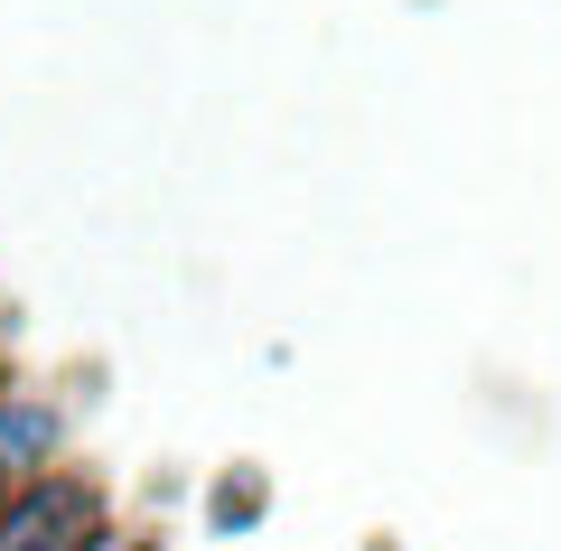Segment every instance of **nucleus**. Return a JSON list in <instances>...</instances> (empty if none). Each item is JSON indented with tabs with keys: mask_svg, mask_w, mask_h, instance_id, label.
Returning a JSON list of instances; mask_svg holds the SVG:
<instances>
[{
	"mask_svg": "<svg viewBox=\"0 0 561 551\" xmlns=\"http://www.w3.org/2000/svg\"><path fill=\"white\" fill-rule=\"evenodd\" d=\"M103 532V495L84 477H28L0 495V551H84Z\"/></svg>",
	"mask_w": 561,
	"mask_h": 551,
	"instance_id": "1",
	"label": "nucleus"
},
{
	"mask_svg": "<svg viewBox=\"0 0 561 551\" xmlns=\"http://www.w3.org/2000/svg\"><path fill=\"white\" fill-rule=\"evenodd\" d=\"M57 439H66L57 402H47V393H20V383H10V393H0V495L28 486V477H47Z\"/></svg>",
	"mask_w": 561,
	"mask_h": 551,
	"instance_id": "2",
	"label": "nucleus"
},
{
	"mask_svg": "<svg viewBox=\"0 0 561 551\" xmlns=\"http://www.w3.org/2000/svg\"><path fill=\"white\" fill-rule=\"evenodd\" d=\"M253 514H262V486H253V477H234V486H216V524H225V532H243Z\"/></svg>",
	"mask_w": 561,
	"mask_h": 551,
	"instance_id": "3",
	"label": "nucleus"
}]
</instances>
